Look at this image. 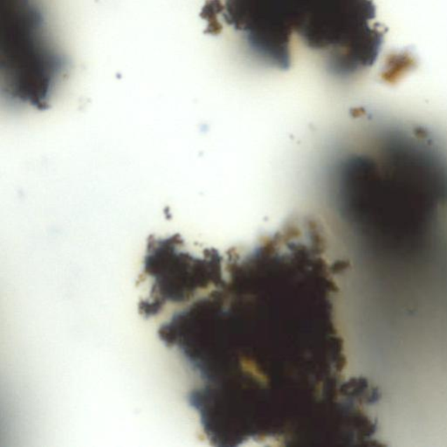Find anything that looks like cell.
Here are the masks:
<instances>
[{"label": "cell", "mask_w": 447, "mask_h": 447, "mask_svg": "<svg viewBox=\"0 0 447 447\" xmlns=\"http://www.w3.org/2000/svg\"><path fill=\"white\" fill-rule=\"evenodd\" d=\"M334 293L323 275L295 260L239 265L192 314L193 370L250 414L284 420L313 408L333 393L345 366Z\"/></svg>", "instance_id": "6da1fadb"}, {"label": "cell", "mask_w": 447, "mask_h": 447, "mask_svg": "<svg viewBox=\"0 0 447 447\" xmlns=\"http://www.w3.org/2000/svg\"><path fill=\"white\" fill-rule=\"evenodd\" d=\"M41 16L27 0L6 1L2 13V93L15 106L48 109L67 62L41 36Z\"/></svg>", "instance_id": "3957f363"}, {"label": "cell", "mask_w": 447, "mask_h": 447, "mask_svg": "<svg viewBox=\"0 0 447 447\" xmlns=\"http://www.w3.org/2000/svg\"><path fill=\"white\" fill-rule=\"evenodd\" d=\"M207 34L225 26L267 67L288 70L295 38L320 57L328 74L359 76L373 67L385 41L373 0H206Z\"/></svg>", "instance_id": "7a4b0ae2"}, {"label": "cell", "mask_w": 447, "mask_h": 447, "mask_svg": "<svg viewBox=\"0 0 447 447\" xmlns=\"http://www.w3.org/2000/svg\"><path fill=\"white\" fill-rule=\"evenodd\" d=\"M224 262L214 248L192 253L180 234L150 236L142 274L152 284L149 298L139 305L142 316H156L167 303L189 302L199 291L219 287L225 279Z\"/></svg>", "instance_id": "277c9868"}]
</instances>
